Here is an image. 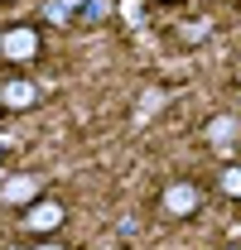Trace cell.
Instances as JSON below:
<instances>
[{"label":"cell","mask_w":241,"mask_h":250,"mask_svg":"<svg viewBox=\"0 0 241 250\" xmlns=\"http://www.w3.org/2000/svg\"><path fill=\"white\" fill-rule=\"evenodd\" d=\"M63 221H68V212H63V202H53V197H34L29 207H24V231H34V236H53Z\"/></svg>","instance_id":"cell-3"},{"label":"cell","mask_w":241,"mask_h":250,"mask_svg":"<svg viewBox=\"0 0 241 250\" xmlns=\"http://www.w3.org/2000/svg\"><path fill=\"white\" fill-rule=\"evenodd\" d=\"M39 48H44V39H39V29H29V24H10V29H0V58L34 62V58H39Z\"/></svg>","instance_id":"cell-2"},{"label":"cell","mask_w":241,"mask_h":250,"mask_svg":"<svg viewBox=\"0 0 241 250\" xmlns=\"http://www.w3.org/2000/svg\"><path fill=\"white\" fill-rule=\"evenodd\" d=\"M164 212L169 217H193L198 207H203V192H198V183H188V178H179V183H169L164 188Z\"/></svg>","instance_id":"cell-4"},{"label":"cell","mask_w":241,"mask_h":250,"mask_svg":"<svg viewBox=\"0 0 241 250\" xmlns=\"http://www.w3.org/2000/svg\"><path fill=\"white\" fill-rule=\"evenodd\" d=\"M111 15V0H48V20L63 24H96Z\"/></svg>","instance_id":"cell-1"},{"label":"cell","mask_w":241,"mask_h":250,"mask_svg":"<svg viewBox=\"0 0 241 250\" xmlns=\"http://www.w3.org/2000/svg\"><path fill=\"white\" fill-rule=\"evenodd\" d=\"M237 135H241L237 116H212V121H208V140H212V145H217V149H222V145H232Z\"/></svg>","instance_id":"cell-7"},{"label":"cell","mask_w":241,"mask_h":250,"mask_svg":"<svg viewBox=\"0 0 241 250\" xmlns=\"http://www.w3.org/2000/svg\"><path fill=\"white\" fill-rule=\"evenodd\" d=\"M39 250H63V246H53V241H44V246H39Z\"/></svg>","instance_id":"cell-10"},{"label":"cell","mask_w":241,"mask_h":250,"mask_svg":"<svg viewBox=\"0 0 241 250\" xmlns=\"http://www.w3.org/2000/svg\"><path fill=\"white\" fill-rule=\"evenodd\" d=\"M39 192H44V178H34V173H10V178L0 183V202H5V207H29Z\"/></svg>","instance_id":"cell-5"},{"label":"cell","mask_w":241,"mask_h":250,"mask_svg":"<svg viewBox=\"0 0 241 250\" xmlns=\"http://www.w3.org/2000/svg\"><path fill=\"white\" fill-rule=\"evenodd\" d=\"M120 20H125L130 29H140V24H145V0H120Z\"/></svg>","instance_id":"cell-8"},{"label":"cell","mask_w":241,"mask_h":250,"mask_svg":"<svg viewBox=\"0 0 241 250\" xmlns=\"http://www.w3.org/2000/svg\"><path fill=\"white\" fill-rule=\"evenodd\" d=\"M217 183H222V192H227V197H241V164H227Z\"/></svg>","instance_id":"cell-9"},{"label":"cell","mask_w":241,"mask_h":250,"mask_svg":"<svg viewBox=\"0 0 241 250\" xmlns=\"http://www.w3.org/2000/svg\"><path fill=\"white\" fill-rule=\"evenodd\" d=\"M34 101H39V87H34L29 77H10V82L0 87V106H5V111H29Z\"/></svg>","instance_id":"cell-6"}]
</instances>
